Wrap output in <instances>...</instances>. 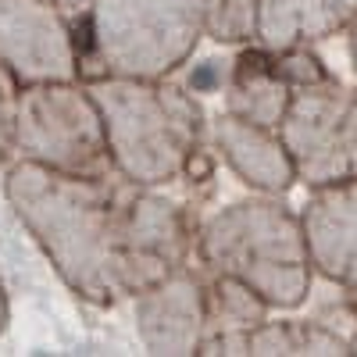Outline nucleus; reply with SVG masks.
Returning <instances> with one entry per match:
<instances>
[{
	"label": "nucleus",
	"mask_w": 357,
	"mask_h": 357,
	"mask_svg": "<svg viewBox=\"0 0 357 357\" xmlns=\"http://www.w3.org/2000/svg\"><path fill=\"white\" fill-rule=\"evenodd\" d=\"M4 193L54 272L89 304H118L186 264L190 222L183 207L114 168L72 175L18 161Z\"/></svg>",
	"instance_id": "obj_1"
},
{
	"label": "nucleus",
	"mask_w": 357,
	"mask_h": 357,
	"mask_svg": "<svg viewBox=\"0 0 357 357\" xmlns=\"http://www.w3.org/2000/svg\"><path fill=\"white\" fill-rule=\"evenodd\" d=\"M93 93L114 172L139 186H161L186 172L200 146V107L161 79L100 75Z\"/></svg>",
	"instance_id": "obj_2"
},
{
	"label": "nucleus",
	"mask_w": 357,
	"mask_h": 357,
	"mask_svg": "<svg viewBox=\"0 0 357 357\" xmlns=\"http://www.w3.org/2000/svg\"><path fill=\"white\" fill-rule=\"evenodd\" d=\"M211 275L250 286L268 307H296L311 289V247L304 218L275 200H243L218 211L197 236Z\"/></svg>",
	"instance_id": "obj_3"
},
{
	"label": "nucleus",
	"mask_w": 357,
	"mask_h": 357,
	"mask_svg": "<svg viewBox=\"0 0 357 357\" xmlns=\"http://www.w3.org/2000/svg\"><path fill=\"white\" fill-rule=\"evenodd\" d=\"M89 50L104 75L165 79L207 33L204 0H93Z\"/></svg>",
	"instance_id": "obj_4"
},
{
	"label": "nucleus",
	"mask_w": 357,
	"mask_h": 357,
	"mask_svg": "<svg viewBox=\"0 0 357 357\" xmlns=\"http://www.w3.org/2000/svg\"><path fill=\"white\" fill-rule=\"evenodd\" d=\"M11 139L18 161L54 172L97 175L114 168L100 107L79 79L15 86Z\"/></svg>",
	"instance_id": "obj_5"
},
{
	"label": "nucleus",
	"mask_w": 357,
	"mask_h": 357,
	"mask_svg": "<svg viewBox=\"0 0 357 357\" xmlns=\"http://www.w3.org/2000/svg\"><path fill=\"white\" fill-rule=\"evenodd\" d=\"M279 136L296 165V178L325 190L357 178V89L333 75L293 86Z\"/></svg>",
	"instance_id": "obj_6"
},
{
	"label": "nucleus",
	"mask_w": 357,
	"mask_h": 357,
	"mask_svg": "<svg viewBox=\"0 0 357 357\" xmlns=\"http://www.w3.org/2000/svg\"><path fill=\"white\" fill-rule=\"evenodd\" d=\"M0 68L15 86L79 79L72 18L50 0H0Z\"/></svg>",
	"instance_id": "obj_7"
},
{
	"label": "nucleus",
	"mask_w": 357,
	"mask_h": 357,
	"mask_svg": "<svg viewBox=\"0 0 357 357\" xmlns=\"http://www.w3.org/2000/svg\"><path fill=\"white\" fill-rule=\"evenodd\" d=\"M136 329L154 354H200L207 329V286L186 268L136 293Z\"/></svg>",
	"instance_id": "obj_8"
},
{
	"label": "nucleus",
	"mask_w": 357,
	"mask_h": 357,
	"mask_svg": "<svg viewBox=\"0 0 357 357\" xmlns=\"http://www.w3.org/2000/svg\"><path fill=\"white\" fill-rule=\"evenodd\" d=\"M304 232L318 272L357 293V178L311 197Z\"/></svg>",
	"instance_id": "obj_9"
},
{
	"label": "nucleus",
	"mask_w": 357,
	"mask_h": 357,
	"mask_svg": "<svg viewBox=\"0 0 357 357\" xmlns=\"http://www.w3.org/2000/svg\"><path fill=\"white\" fill-rule=\"evenodd\" d=\"M215 139L222 146L225 161L232 165V172L247 186L261 193H282L296 183V165L286 151L279 129L254 126L247 118L225 114L215 129Z\"/></svg>",
	"instance_id": "obj_10"
},
{
	"label": "nucleus",
	"mask_w": 357,
	"mask_h": 357,
	"mask_svg": "<svg viewBox=\"0 0 357 357\" xmlns=\"http://www.w3.org/2000/svg\"><path fill=\"white\" fill-rule=\"evenodd\" d=\"M357 18V0H261L257 40L272 50L307 47L350 29Z\"/></svg>",
	"instance_id": "obj_11"
},
{
	"label": "nucleus",
	"mask_w": 357,
	"mask_h": 357,
	"mask_svg": "<svg viewBox=\"0 0 357 357\" xmlns=\"http://www.w3.org/2000/svg\"><path fill=\"white\" fill-rule=\"evenodd\" d=\"M293 100V82L275 68L272 50H247L236 61L229 82V114L247 118L254 126L279 129Z\"/></svg>",
	"instance_id": "obj_12"
},
{
	"label": "nucleus",
	"mask_w": 357,
	"mask_h": 357,
	"mask_svg": "<svg viewBox=\"0 0 357 357\" xmlns=\"http://www.w3.org/2000/svg\"><path fill=\"white\" fill-rule=\"evenodd\" d=\"M268 304L229 275H215L207 286V329L200 354H247L250 333L264 321Z\"/></svg>",
	"instance_id": "obj_13"
},
{
	"label": "nucleus",
	"mask_w": 357,
	"mask_h": 357,
	"mask_svg": "<svg viewBox=\"0 0 357 357\" xmlns=\"http://www.w3.org/2000/svg\"><path fill=\"white\" fill-rule=\"evenodd\" d=\"M247 354H350V343L311 321H261L250 333Z\"/></svg>",
	"instance_id": "obj_14"
},
{
	"label": "nucleus",
	"mask_w": 357,
	"mask_h": 357,
	"mask_svg": "<svg viewBox=\"0 0 357 357\" xmlns=\"http://www.w3.org/2000/svg\"><path fill=\"white\" fill-rule=\"evenodd\" d=\"M261 0H204L207 36L218 43H247L257 40Z\"/></svg>",
	"instance_id": "obj_15"
},
{
	"label": "nucleus",
	"mask_w": 357,
	"mask_h": 357,
	"mask_svg": "<svg viewBox=\"0 0 357 357\" xmlns=\"http://www.w3.org/2000/svg\"><path fill=\"white\" fill-rule=\"evenodd\" d=\"M11 111H15V93L4 86V68H0V165L15 158V139H11Z\"/></svg>",
	"instance_id": "obj_16"
},
{
	"label": "nucleus",
	"mask_w": 357,
	"mask_h": 357,
	"mask_svg": "<svg viewBox=\"0 0 357 357\" xmlns=\"http://www.w3.org/2000/svg\"><path fill=\"white\" fill-rule=\"evenodd\" d=\"M50 4L61 11V15H68V18H82V15H89L93 0H50Z\"/></svg>",
	"instance_id": "obj_17"
},
{
	"label": "nucleus",
	"mask_w": 357,
	"mask_h": 357,
	"mask_svg": "<svg viewBox=\"0 0 357 357\" xmlns=\"http://www.w3.org/2000/svg\"><path fill=\"white\" fill-rule=\"evenodd\" d=\"M8 318H11V307H8V293H4V286H0V333L8 329Z\"/></svg>",
	"instance_id": "obj_18"
},
{
	"label": "nucleus",
	"mask_w": 357,
	"mask_h": 357,
	"mask_svg": "<svg viewBox=\"0 0 357 357\" xmlns=\"http://www.w3.org/2000/svg\"><path fill=\"white\" fill-rule=\"evenodd\" d=\"M350 57H354V68H357V18L350 22Z\"/></svg>",
	"instance_id": "obj_19"
},
{
	"label": "nucleus",
	"mask_w": 357,
	"mask_h": 357,
	"mask_svg": "<svg viewBox=\"0 0 357 357\" xmlns=\"http://www.w3.org/2000/svg\"><path fill=\"white\" fill-rule=\"evenodd\" d=\"M350 354H357V336H354V340H350Z\"/></svg>",
	"instance_id": "obj_20"
}]
</instances>
